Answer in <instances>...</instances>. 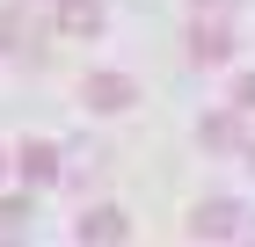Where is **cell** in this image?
Returning <instances> with one entry per match:
<instances>
[{"label": "cell", "mask_w": 255, "mask_h": 247, "mask_svg": "<svg viewBox=\"0 0 255 247\" xmlns=\"http://www.w3.org/2000/svg\"><path fill=\"white\" fill-rule=\"evenodd\" d=\"M80 102H88L95 116H124L138 102V80L131 73H88V80H80Z\"/></svg>", "instance_id": "obj_1"}, {"label": "cell", "mask_w": 255, "mask_h": 247, "mask_svg": "<svg viewBox=\"0 0 255 247\" xmlns=\"http://www.w3.org/2000/svg\"><path fill=\"white\" fill-rule=\"evenodd\" d=\"M0 51H7V58H22V66H29V58H44V22L29 15L22 0L0 15Z\"/></svg>", "instance_id": "obj_2"}, {"label": "cell", "mask_w": 255, "mask_h": 247, "mask_svg": "<svg viewBox=\"0 0 255 247\" xmlns=\"http://www.w3.org/2000/svg\"><path fill=\"white\" fill-rule=\"evenodd\" d=\"M15 174L29 189H51V182H59V146H51V138H22L15 146Z\"/></svg>", "instance_id": "obj_3"}, {"label": "cell", "mask_w": 255, "mask_h": 247, "mask_svg": "<svg viewBox=\"0 0 255 247\" xmlns=\"http://www.w3.org/2000/svg\"><path fill=\"white\" fill-rule=\"evenodd\" d=\"M190 233H197V240H234V233H241V204H234V196L197 204V211H190Z\"/></svg>", "instance_id": "obj_4"}, {"label": "cell", "mask_w": 255, "mask_h": 247, "mask_svg": "<svg viewBox=\"0 0 255 247\" xmlns=\"http://www.w3.org/2000/svg\"><path fill=\"white\" fill-rule=\"evenodd\" d=\"M226 58H234V37H226V22H204L197 15V29H190V66H226Z\"/></svg>", "instance_id": "obj_5"}, {"label": "cell", "mask_w": 255, "mask_h": 247, "mask_svg": "<svg viewBox=\"0 0 255 247\" xmlns=\"http://www.w3.org/2000/svg\"><path fill=\"white\" fill-rule=\"evenodd\" d=\"M73 233H80V247H117V240H124V211H117V204H88Z\"/></svg>", "instance_id": "obj_6"}, {"label": "cell", "mask_w": 255, "mask_h": 247, "mask_svg": "<svg viewBox=\"0 0 255 247\" xmlns=\"http://www.w3.org/2000/svg\"><path fill=\"white\" fill-rule=\"evenodd\" d=\"M59 29L66 37H102V0H59Z\"/></svg>", "instance_id": "obj_7"}, {"label": "cell", "mask_w": 255, "mask_h": 247, "mask_svg": "<svg viewBox=\"0 0 255 247\" xmlns=\"http://www.w3.org/2000/svg\"><path fill=\"white\" fill-rule=\"evenodd\" d=\"M197 138H204L212 153H234V146H241V109H219V116H204V124H197Z\"/></svg>", "instance_id": "obj_8"}, {"label": "cell", "mask_w": 255, "mask_h": 247, "mask_svg": "<svg viewBox=\"0 0 255 247\" xmlns=\"http://www.w3.org/2000/svg\"><path fill=\"white\" fill-rule=\"evenodd\" d=\"M29 226V196H0V233H22Z\"/></svg>", "instance_id": "obj_9"}, {"label": "cell", "mask_w": 255, "mask_h": 247, "mask_svg": "<svg viewBox=\"0 0 255 247\" xmlns=\"http://www.w3.org/2000/svg\"><path fill=\"white\" fill-rule=\"evenodd\" d=\"M234 109H241V116L255 109V73H241V80H234Z\"/></svg>", "instance_id": "obj_10"}, {"label": "cell", "mask_w": 255, "mask_h": 247, "mask_svg": "<svg viewBox=\"0 0 255 247\" xmlns=\"http://www.w3.org/2000/svg\"><path fill=\"white\" fill-rule=\"evenodd\" d=\"M197 15H226V7H234V0H190Z\"/></svg>", "instance_id": "obj_11"}, {"label": "cell", "mask_w": 255, "mask_h": 247, "mask_svg": "<svg viewBox=\"0 0 255 247\" xmlns=\"http://www.w3.org/2000/svg\"><path fill=\"white\" fill-rule=\"evenodd\" d=\"M0 247H15V233H0Z\"/></svg>", "instance_id": "obj_12"}, {"label": "cell", "mask_w": 255, "mask_h": 247, "mask_svg": "<svg viewBox=\"0 0 255 247\" xmlns=\"http://www.w3.org/2000/svg\"><path fill=\"white\" fill-rule=\"evenodd\" d=\"M248 167H255V146H248Z\"/></svg>", "instance_id": "obj_13"}, {"label": "cell", "mask_w": 255, "mask_h": 247, "mask_svg": "<svg viewBox=\"0 0 255 247\" xmlns=\"http://www.w3.org/2000/svg\"><path fill=\"white\" fill-rule=\"evenodd\" d=\"M0 167H7V160H0Z\"/></svg>", "instance_id": "obj_14"}, {"label": "cell", "mask_w": 255, "mask_h": 247, "mask_svg": "<svg viewBox=\"0 0 255 247\" xmlns=\"http://www.w3.org/2000/svg\"><path fill=\"white\" fill-rule=\"evenodd\" d=\"M248 247H255V240H248Z\"/></svg>", "instance_id": "obj_15"}]
</instances>
